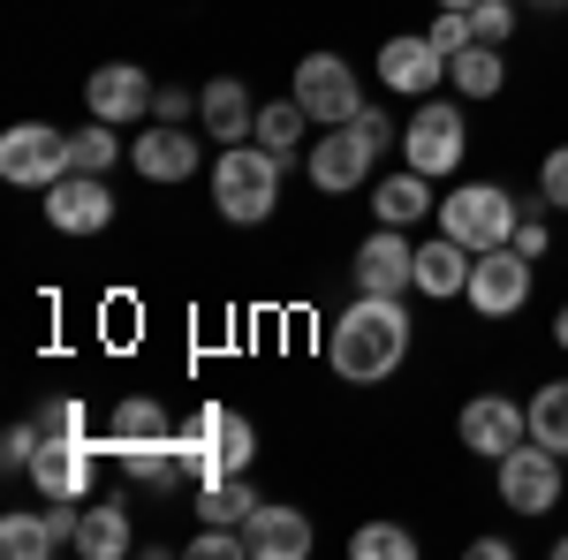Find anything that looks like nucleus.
I'll use <instances>...</instances> for the list:
<instances>
[{
  "label": "nucleus",
  "mask_w": 568,
  "mask_h": 560,
  "mask_svg": "<svg viewBox=\"0 0 568 560\" xmlns=\"http://www.w3.org/2000/svg\"><path fill=\"white\" fill-rule=\"evenodd\" d=\"M39 431H45V439H91V409L77 401V394H61V401H45V409H39Z\"/></svg>",
  "instance_id": "32"
},
{
  "label": "nucleus",
  "mask_w": 568,
  "mask_h": 560,
  "mask_svg": "<svg viewBox=\"0 0 568 560\" xmlns=\"http://www.w3.org/2000/svg\"><path fill=\"white\" fill-rule=\"evenodd\" d=\"M39 417H23V425H8V439H0V470L8 477H31V455H39Z\"/></svg>",
  "instance_id": "33"
},
{
  "label": "nucleus",
  "mask_w": 568,
  "mask_h": 560,
  "mask_svg": "<svg viewBox=\"0 0 568 560\" xmlns=\"http://www.w3.org/2000/svg\"><path fill=\"white\" fill-rule=\"evenodd\" d=\"M0 553H8V560H45V553H61V546H53V522L31 516V508H8V516H0Z\"/></svg>",
  "instance_id": "29"
},
{
  "label": "nucleus",
  "mask_w": 568,
  "mask_h": 560,
  "mask_svg": "<svg viewBox=\"0 0 568 560\" xmlns=\"http://www.w3.org/2000/svg\"><path fill=\"white\" fill-rule=\"evenodd\" d=\"M439 235H455L463 251H500V243H516V220L524 205L500 190V182H455L447 197H439Z\"/></svg>",
  "instance_id": "5"
},
{
  "label": "nucleus",
  "mask_w": 568,
  "mask_h": 560,
  "mask_svg": "<svg viewBox=\"0 0 568 560\" xmlns=\"http://www.w3.org/2000/svg\"><path fill=\"white\" fill-rule=\"evenodd\" d=\"M175 439H182V477L190 485H220V477H243L258 462V431H251L243 409H227V401H205Z\"/></svg>",
  "instance_id": "3"
},
{
  "label": "nucleus",
  "mask_w": 568,
  "mask_h": 560,
  "mask_svg": "<svg viewBox=\"0 0 568 560\" xmlns=\"http://www.w3.org/2000/svg\"><path fill=\"white\" fill-rule=\"evenodd\" d=\"M530 281H538V258H524L516 243H500V251H478L470 288H463V296H470V310H478V318H493V326H500V318H516V310L530 303Z\"/></svg>",
  "instance_id": "9"
},
{
  "label": "nucleus",
  "mask_w": 568,
  "mask_h": 560,
  "mask_svg": "<svg viewBox=\"0 0 568 560\" xmlns=\"http://www.w3.org/2000/svg\"><path fill=\"white\" fill-rule=\"evenodd\" d=\"M356 288L364 296H409L417 288V243H409V227H372L364 243H356Z\"/></svg>",
  "instance_id": "13"
},
{
  "label": "nucleus",
  "mask_w": 568,
  "mask_h": 560,
  "mask_svg": "<svg viewBox=\"0 0 568 560\" xmlns=\"http://www.w3.org/2000/svg\"><path fill=\"white\" fill-rule=\"evenodd\" d=\"M409 303L402 296H364L326 326V364H334V379H349V387H387L394 371L409 364Z\"/></svg>",
  "instance_id": "1"
},
{
  "label": "nucleus",
  "mask_w": 568,
  "mask_h": 560,
  "mask_svg": "<svg viewBox=\"0 0 568 560\" xmlns=\"http://www.w3.org/2000/svg\"><path fill=\"white\" fill-rule=\"evenodd\" d=\"M500 84H508V61H500V45H463V53H447V91L455 99H500Z\"/></svg>",
  "instance_id": "23"
},
{
  "label": "nucleus",
  "mask_w": 568,
  "mask_h": 560,
  "mask_svg": "<svg viewBox=\"0 0 568 560\" xmlns=\"http://www.w3.org/2000/svg\"><path fill=\"white\" fill-rule=\"evenodd\" d=\"M516 251H524V258H546V251H554V227H546V213H524V220H516Z\"/></svg>",
  "instance_id": "38"
},
{
  "label": "nucleus",
  "mask_w": 568,
  "mask_h": 560,
  "mask_svg": "<svg viewBox=\"0 0 568 560\" xmlns=\"http://www.w3.org/2000/svg\"><path fill=\"white\" fill-rule=\"evenodd\" d=\"M524 417H530V439L554 447V455L568 462V379H538V394H530Z\"/></svg>",
  "instance_id": "27"
},
{
  "label": "nucleus",
  "mask_w": 568,
  "mask_h": 560,
  "mask_svg": "<svg viewBox=\"0 0 568 560\" xmlns=\"http://www.w3.org/2000/svg\"><path fill=\"white\" fill-rule=\"evenodd\" d=\"M425 39H433L439 53H463V45H478V23H470L463 8H439V16H433V31H425Z\"/></svg>",
  "instance_id": "35"
},
{
  "label": "nucleus",
  "mask_w": 568,
  "mask_h": 560,
  "mask_svg": "<svg viewBox=\"0 0 568 560\" xmlns=\"http://www.w3.org/2000/svg\"><path fill=\"white\" fill-rule=\"evenodd\" d=\"M69 167H77L69 136L53 130V122H16V130L0 136V182H16V190H53Z\"/></svg>",
  "instance_id": "11"
},
{
  "label": "nucleus",
  "mask_w": 568,
  "mask_h": 560,
  "mask_svg": "<svg viewBox=\"0 0 568 560\" xmlns=\"http://www.w3.org/2000/svg\"><path fill=\"white\" fill-rule=\"evenodd\" d=\"M554 553H561V560H568V538H554Z\"/></svg>",
  "instance_id": "42"
},
{
  "label": "nucleus",
  "mask_w": 568,
  "mask_h": 560,
  "mask_svg": "<svg viewBox=\"0 0 568 560\" xmlns=\"http://www.w3.org/2000/svg\"><path fill=\"white\" fill-rule=\"evenodd\" d=\"M379 84H387L394 99H433V91L447 84V53H439L425 31L387 39V45H379Z\"/></svg>",
  "instance_id": "17"
},
{
  "label": "nucleus",
  "mask_w": 568,
  "mask_h": 560,
  "mask_svg": "<svg viewBox=\"0 0 568 560\" xmlns=\"http://www.w3.org/2000/svg\"><path fill=\"white\" fill-rule=\"evenodd\" d=\"M455 439H463L478 462H500L508 447H524V439H530V417H524V401H508V394H478V401H463Z\"/></svg>",
  "instance_id": "14"
},
{
  "label": "nucleus",
  "mask_w": 568,
  "mask_h": 560,
  "mask_svg": "<svg viewBox=\"0 0 568 560\" xmlns=\"http://www.w3.org/2000/svg\"><path fill=\"white\" fill-rule=\"evenodd\" d=\"M258 144L288 167L296 152H311V114H304V99L288 91V99H273V106H258Z\"/></svg>",
  "instance_id": "25"
},
{
  "label": "nucleus",
  "mask_w": 568,
  "mask_h": 560,
  "mask_svg": "<svg viewBox=\"0 0 568 560\" xmlns=\"http://www.w3.org/2000/svg\"><path fill=\"white\" fill-rule=\"evenodd\" d=\"M516 8H538V0H516Z\"/></svg>",
  "instance_id": "43"
},
{
  "label": "nucleus",
  "mask_w": 568,
  "mask_h": 560,
  "mask_svg": "<svg viewBox=\"0 0 568 560\" xmlns=\"http://www.w3.org/2000/svg\"><path fill=\"white\" fill-rule=\"evenodd\" d=\"M69 160L84 174H114V160H130V136L114 130V122H84V130L69 136Z\"/></svg>",
  "instance_id": "28"
},
{
  "label": "nucleus",
  "mask_w": 568,
  "mask_h": 560,
  "mask_svg": "<svg viewBox=\"0 0 568 560\" xmlns=\"http://www.w3.org/2000/svg\"><path fill=\"white\" fill-rule=\"evenodd\" d=\"M372 213H379V227H417L425 213H439V197H433V174H417V167L387 174V182L372 190Z\"/></svg>",
  "instance_id": "22"
},
{
  "label": "nucleus",
  "mask_w": 568,
  "mask_h": 560,
  "mask_svg": "<svg viewBox=\"0 0 568 560\" xmlns=\"http://www.w3.org/2000/svg\"><path fill=\"white\" fill-rule=\"evenodd\" d=\"M160 431H175V425H168V401H152V394H122V401L106 409V455L130 447V439H160Z\"/></svg>",
  "instance_id": "26"
},
{
  "label": "nucleus",
  "mask_w": 568,
  "mask_h": 560,
  "mask_svg": "<svg viewBox=\"0 0 568 560\" xmlns=\"http://www.w3.org/2000/svg\"><path fill=\"white\" fill-rule=\"evenodd\" d=\"M197 130L213 144H251L258 136V99L243 91V77H213L197 91Z\"/></svg>",
  "instance_id": "19"
},
{
  "label": "nucleus",
  "mask_w": 568,
  "mask_h": 560,
  "mask_svg": "<svg viewBox=\"0 0 568 560\" xmlns=\"http://www.w3.org/2000/svg\"><path fill=\"white\" fill-rule=\"evenodd\" d=\"M470 23H478L485 45H508V31H516V0H478V8H470Z\"/></svg>",
  "instance_id": "36"
},
{
  "label": "nucleus",
  "mask_w": 568,
  "mask_h": 560,
  "mask_svg": "<svg viewBox=\"0 0 568 560\" xmlns=\"http://www.w3.org/2000/svg\"><path fill=\"white\" fill-rule=\"evenodd\" d=\"M251 508H258V492L243 485V477H220V485H197V516L205 522H251Z\"/></svg>",
  "instance_id": "30"
},
{
  "label": "nucleus",
  "mask_w": 568,
  "mask_h": 560,
  "mask_svg": "<svg viewBox=\"0 0 568 560\" xmlns=\"http://www.w3.org/2000/svg\"><path fill=\"white\" fill-rule=\"evenodd\" d=\"M39 197H45V227H53V235H106V227H114V182H106V174L69 167L53 190H39Z\"/></svg>",
  "instance_id": "12"
},
{
  "label": "nucleus",
  "mask_w": 568,
  "mask_h": 560,
  "mask_svg": "<svg viewBox=\"0 0 568 560\" xmlns=\"http://www.w3.org/2000/svg\"><path fill=\"white\" fill-rule=\"evenodd\" d=\"M470 265H478V251H463L455 235H433V243H417V296L455 303L463 288H470Z\"/></svg>",
  "instance_id": "21"
},
{
  "label": "nucleus",
  "mask_w": 568,
  "mask_h": 560,
  "mask_svg": "<svg viewBox=\"0 0 568 560\" xmlns=\"http://www.w3.org/2000/svg\"><path fill=\"white\" fill-rule=\"evenodd\" d=\"M114 462L130 485H182V439L175 431H160V439H130V447H114Z\"/></svg>",
  "instance_id": "24"
},
{
  "label": "nucleus",
  "mask_w": 568,
  "mask_h": 560,
  "mask_svg": "<svg viewBox=\"0 0 568 560\" xmlns=\"http://www.w3.org/2000/svg\"><path fill=\"white\" fill-rule=\"evenodd\" d=\"M402 167H417V174H455L463 167V152H470V122H463V106L455 99H417L409 106V130H402Z\"/></svg>",
  "instance_id": "6"
},
{
  "label": "nucleus",
  "mask_w": 568,
  "mask_h": 560,
  "mask_svg": "<svg viewBox=\"0 0 568 560\" xmlns=\"http://www.w3.org/2000/svg\"><path fill=\"white\" fill-rule=\"evenodd\" d=\"M152 91L160 84H152L136 61H99L84 77V106H91V122H114V130H122V122H144V114H152Z\"/></svg>",
  "instance_id": "16"
},
{
  "label": "nucleus",
  "mask_w": 568,
  "mask_h": 560,
  "mask_svg": "<svg viewBox=\"0 0 568 560\" xmlns=\"http://www.w3.org/2000/svg\"><path fill=\"white\" fill-rule=\"evenodd\" d=\"M387 144H402L394 114H387V106H364L356 122L311 136L304 167H311V182H318L326 197H349V190H364V182H372V167H379V152H387Z\"/></svg>",
  "instance_id": "2"
},
{
  "label": "nucleus",
  "mask_w": 568,
  "mask_h": 560,
  "mask_svg": "<svg viewBox=\"0 0 568 560\" xmlns=\"http://www.w3.org/2000/svg\"><path fill=\"white\" fill-rule=\"evenodd\" d=\"M439 8H463V16H470V8H478V0H439Z\"/></svg>",
  "instance_id": "41"
},
{
  "label": "nucleus",
  "mask_w": 568,
  "mask_h": 560,
  "mask_svg": "<svg viewBox=\"0 0 568 560\" xmlns=\"http://www.w3.org/2000/svg\"><path fill=\"white\" fill-rule=\"evenodd\" d=\"M152 122H197V91L160 84V91H152Z\"/></svg>",
  "instance_id": "37"
},
{
  "label": "nucleus",
  "mask_w": 568,
  "mask_h": 560,
  "mask_svg": "<svg viewBox=\"0 0 568 560\" xmlns=\"http://www.w3.org/2000/svg\"><path fill=\"white\" fill-rule=\"evenodd\" d=\"M213 205H220L227 227H258V220H273V205H281V160L265 152L258 136H251V144H220Z\"/></svg>",
  "instance_id": "4"
},
{
  "label": "nucleus",
  "mask_w": 568,
  "mask_h": 560,
  "mask_svg": "<svg viewBox=\"0 0 568 560\" xmlns=\"http://www.w3.org/2000/svg\"><path fill=\"white\" fill-rule=\"evenodd\" d=\"M99 462H114L106 431H91V439H39L31 485H39V500H91L99 492Z\"/></svg>",
  "instance_id": "8"
},
{
  "label": "nucleus",
  "mask_w": 568,
  "mask_h": 560,
  "mask_svg": "<svg viewBox=\"0 0 568 560\" xmlns=\"http://www.w3.org/2000/svg\"><path fill=\"white\" fill-rule=\"evenodd\" d=\"M554 348H561V356H568V303H561V310H554Z\"/></svg>",
  "instance_id": "40"
},
{
  "label": "nucleus",
  "mask_w": 568,
  "mask_h": 560,
  "mask_svg": "<svg viewBox=\"0 0 568 560\" xmlns=\"http://www.w3.org/2000/svg\"><path fill=\"white\" fill-rule=\"evenodd\" d=\"M538 205H546V213H568V144H554V152L538 160Z\"/></svg>",
  "instance_id": "34"
},
{
  "label": "nucleus",
  "mask_w": 568,
  "mask_h": 560,
  "mask_svg": "<svg viewBox=\"0 0 568 560\" xmlns=\"http://www.w3.org/2000/svg\"><path fill=\"white\" fill-rule=\"evenodd\" d=\"M77 553L84 560H122L136 553V530H130V492H91L84 500V522H77Z\"/></svg>",
  "instance_id": "20"
},
{
  "label": "nucleus",
  "mask_w": 568,
  "mask_h": 560,
  "mask_svg": "<svg viewBox=\"0 0 568 560\" xmlns=\"http://www.w3.org/2000/svg\"><path fill=\"white\" fill-rule=\"evenodd\" d=\"M349 560H417V530H402V522H364L349 538Z\"/></svg>",
  "instance_id": "31"
},
{
  "label": "nucleus",
  "mask_w": 568,
  "mask_h": 560,
  "mask_svg": "<svg viewBox=\"0 0 568 560\" xmlns=\"http://www.w3.org/2000/svg\"><path fill=\"white\" fill-rule=\"evenodd\" d=\"M205 144L213 136H190V122H152L144 136H130V167L144 182H190L205 167Z\"/></svg>",
  "instance_id": "15"
},
{
  "label": "nucleus",
  "mask_w": 568,
  "mask_h": 560,
  "mask_svg": "<svg viewBox=\"0 0 568 560\" xmlns=\"http://www.w3.org/2000/svg\"><path fill=\"white\" fill-rule=\"evenodd\" d=\"M470 553H478V560H516V546H508L500 530H485V538H470Z\"/></svg>",
  "instance_id": "39"
},
{
  "label": "nucleus",
  "mask_w": 568,
  "mask_h": 560,
  "mask_svg": "<svg viewBox=\"0 0 568 560\" xmlns=\"http://www.w3.org/2000/svg\"><path fill=\"white\" fill-rule=\"evenodd\" d=\"M493 485H500V508H508V516L546 522L561 508V455L538 447V439H524V447H508V455L493 462Z\"/></svg>",
  "instance_id": "7"
},
{
  "label": "nucleus",
  "mask_w": 568,
  "mask_h": 560,
  "mask_svg": "<svg viewBox=\"0 0 568 560\" xmlns=\"http://www.w3.org/2000/svg\"><path fill=\"white\" fill-rule=\"evenodd\" d=\"M296 99H304V114L318 130H342L364 114V84H356V69L342 53H304L296 61Z\"/></svg>",
  "instance_id": "10"
},
{
  "label": "nucleus",
  "mask_w": 568,
  "mask_h": 560,
  "mask_svg": "<svg viewBox=\"0 0 568 560\" xmlns=\"http://www.w3.org/2000/svg\"><path fill=\"white\" fill-rule=\"evenodd\" d=\"M243 546H251V560H304L311 553V516L288 508V500H258L251 522H243Z\"/></svg>",
  "instance_id": "18"
}]
</instances>
